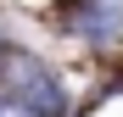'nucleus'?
<instances>
[{
    "instance_id": "f257e3e1",
    "label": "nucleus",
    "mask_w": 123,
    "mask_h": 117,
    "mask_svg": "<svg viewBox=\"0 0 123 117\" xmlns=\"http://www.w3.org/2000/svg\"><path fill=\"white\" fill-rule=\"evenodd\" d=\"M0 95H6V111H28V117H56L62 111V89H56V78L50 67L39 61V56L28 50H11L6 56V67H0Z\"/></svg>"
}]
</instances>
